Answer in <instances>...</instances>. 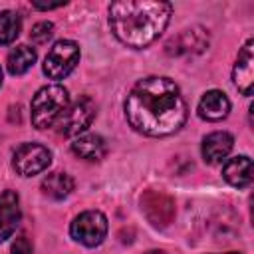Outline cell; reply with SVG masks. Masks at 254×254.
Masks as SVG:
<instances>
[{
	"instance_id": "cell-1",
	"label": "cell",
	"mask_w": 254,
	"mask_h": 254,
	"mask_svg": "<svg viewBox=\"0 0 254 254\" xmlns=\"http://www.w3.org/2000/svg\"><path fill=\"white\" fill-rule=\"evenodd\" d=\"M125 117L141 135L167 137L185 125L187 103L173 79L149 75L131 87L125 99Z\"/></svg>"
},
{
	"instance_id": "cell-2",
	"label": "cell",
	"mask_w": 254,
	"mask_h": 254,
	"mask_svg": "<svg viewBox=\"0 0 254 254\" xmlns=\"http://www.w3.org/2000/svg\"><path fill=\"white\" fill-rule=\"evenodd\" d=\"M173 6L161 0H117L109 6V28L127 48L153 44L167 28Z\"/></svg>"
},
{
	"instance_id": "cell-3",
	"label": "cell",
	"mask_w": 254,
	"mask_h": 254,
	"mask_svg": "<svg viewBox=\"0 0 254 254\" xmlns=\"http://www.w3.org/2000/svg\"><path fill=\"white\" fill-rule=\"evenodd\" d=\"M67 105H69V95L64 85L50 83V85L40 87L36 95L32 97V105H30L32 125L36 129L52 127L60 119V115L65 111Z\"/></svg>"
},
{
	"instance_id": "cell-4",
	"label": "cell",
	"mask_w": 254,
	"mask_h": 254,
	"mask_svg": "<svg viewBox=\"0 0 254 254\" xmlns=\"http://www.w3.org/2000/svg\"><path fill=\"white\" fill-rule=\"evenodd\" d=\"M79 62V46L73 40H60L56 42L48 56L44 58V73L50 79H64L67 77Z\"/></svg>"
},
{
	"instance_id": "cell-5",
	"label": "cell",
	"mask_w": 254,
	"mask_h": 254,
	"mask_svg": "<svg viewBox=\"0 0 254 254\" xmlns=\"http://www.w3.org/2000/svg\"><path fill=\"white\" fill-rule=\"evenodd\" d=\"M69 234L75 242L87 248L99 246L107 236V218L99 210H85L73 218Z\"/></svg>"
},
{
	"instance_id": "cell-6",
	"label": "cell",
	"mask_w": 254,
	"mask_h": 254,
	"mask_svg": "<svg viewBox=\"0 0 254 254\" xmlns=\"http://www.w3.org/2000/svg\"><path fill=\"white\" fill-rule=\"evenodd\" d=\"M95 117V103L89 97H79L73 103L65 107V111L58 119L60 133L65 137H77L81 135Z\"/></svg>"
},
{
	"instance_id": "cell-7",
	"label": "cell",
	"mask_w": 254,
	"mask_h": 254,
	"mask_svg": "<svg viewBox=\"0 0 254 254\" xmlns=\"http://www.w3.org/2000/svg\"><path fill=\"white\" fill-rule=\"evenodd\" d=\"M52 165V153L40 143H24L14 151L12 167L20 177H34Z\"/></svg>"
},
{
	"instance_id": "cell-8",
	"label": "cell",
	"mask_w": 254,
	"mask_h": 254,
	"mask_svg": "<svg viewBox=\"0 0 254 254\" xmlns=\"http://www.w3.org/2000/svg\"><path fill=\"white\" fill-rule=\"evenodd\" d=\"M141 208L147 220L157 228L169 226L175 218V202L163 190H147L141 196Z\"/></svg>"
},
{
	"instance_id": "cell-9",
	"label": "cell",
	"mask_w": 254,
	"mask_h": 254,
	"mask_svg": "<svg viewBox=\"0 0 254 254\" xmlns=\"http://www.w3.org/2000/svg\"><path fill=\"white\" fill-rule=\"evenodd\" d=\"M232 81L242 95L246 97L252 95V85H254V42L252 38H248L246 44L238 52V58L232 69Z\"/></svg>"
},
{
	"instance_id": "cell-10",
	"label": "cell",
	"mask_w": 254,
	"mask_h": 254,
	"mask_svg": "<svg viewBox=\"0 0 254 254\" xmlns=\"http://www.w3.org/2000/svg\"><path fill=\"white\" fill-rule=\"evenodd\" d=\"M22 218V210H20V198L16 190H4L0 194V242L8 240Z\"/></svg>"
},
{
	"instance_id": "cell-11",
	"label": "cell",
	"mask_w": 254,
	"mask_h": 254,
	"mask_svg": "<svg viewBox=\"0 0 254 254\" xmlns=\"http://www.w3.org/2000/svg\"><path fill=\"white\" fill-rule=\"evenodd\" d=\"M196 111H198V117L204 121H222L230 113V101L226 93L218 89H210L200 97Z\"/></svg>"
},
{
	"instance_id": "cell-12",
	"label": "cell",
	"mask_w": 254,
	"mask_h": 254,
	"mask_svg": "<svg viewBox=\"0 0 254 254\" xmlns=\"http://www.w3.org/2000/svg\"><path fill=\"white\" fill-rule=\"evenodd\" d=\"M234 147V137L228 131H214L202 139V159L210 165L220 163L228 157Z\"/></svg>"
},
{
	"instance_id": "cell-13",
	"label": "cell",
	"mask_w": 254,
	"mask_h": 254,
	"mask_svg": "<svg viewBox=\"0 0 254 254\" xmlns=\"http://www.w3.org/2000/svg\"><path fill=\"white\" fill-rule=\"evenodd\" d=\"M222 179L236 187V189H244L252 183V161L246 155H238L232 157L224 163L222 167Z\"/></svg>"
},
{
	"instance_id": "cell-14",
	"label": "cell",
	"mask_w": 254,
	"mask_h": 254,
	"mask_svg": "<svg viewBox=\"0 0 254 254\" xmlns=\"http://www.w3.org/2000/svg\"><path fill=\"white\" fill-rule=\"evenodd\" d=\"M71 151L85 161H101L107 153V145L105 139L95 133H81L73 139Z\"/></svg>"
},
{
	"instance_id": "cell-15",
	"label": "cell",
	"mask_w": 254,
	"mask_h": 254,
	"mask_svg": "<svg viewBox=\"0 0 254 254\" xmlns=\"http://www.w3.org/2000/svg\"><path fill=\"white\" fill-rule=\"evenodd\" d=\"M208 44V34H204V30L200 28H192V30H185L181 32L177 38H173L167 44V52L169 54H187V52H200L202 48H206Z\"/></svg>"
},
{
	"instance_id": "cell-16",
	"label": "cell",
	"mask_w": 254,
	"mask_h": 254,
	"mask_svg": "<svg viewBox=\"0 0 254 254\" xmlns=\"http://www.w3.org/2000/svg\"><path fill=\"white\" fill-rule=\"evenodd\" d=\"M36 58H38V54H36L34 48H30L26 44H20L8 54L6 67H8V71L12 75H22L36 64Z\"/></svg>"
},
{
	"instance_id": "cell-17",
	"label": "cell",
	"mask_w": 254,
	"mask_h": 254,
	"mask_svg": "<svg viewBox=\"0 0 254 254\" xmlns=\"http://www.w3.org/2000/svg\"><path fill=\"white\" fill-rule=\"evenodd\" d=\"M75 183L71 179V175L67 173H50L44 181H42V190L44 194H48L50 198H65L71 190H73Z\"/></svg>"
},
{
	"instance_id": "cell-18",
	"label": "cell",
	"mask_w": 254,
	"mask_h": 254,
	"mask_svg": "<svg viewBox=\"0 0 254 254\" xmlns=\"http://www.w3.org/2000/svg\"><path fill=\"white\" fill-rule=\"evenodd\" d=\"M22 30V20L16 12L12 10H2L0 12V46L12 44Z\"/></svg>"
},
{
	"instance_id": "cell-19",
	"label": "cell",
	"mask_w": 254,
	"mask_h": 254,
	"mask_svg": "<svg viewBox=\"0 0 254 254\" xmlns=\"http://www.w3.org/2000/svg\"><path fill=\"white\" fill-rule=\"evenodd\" d=\"M52 36H54V24L52 22H38L30 32V40L34 44H46Z\"/></svg>"
},
{
	"instance_id": "cell-20",
	"label": "cell",
	"mask_w": 254,
	"mask_h": 254,
	"mask_svg": "<svg viewBox=\"0 0 254 254\" xmlns=\"http://www.w3.org/2000/svg\"><path fill=\"white\" fill-rule=\"evenodd\" d=\"M10 254H32V246H30L28 238H26V236H20V238L14 242Z\"/></svg>"
},
{
	"instance_id": "cell-21",
	"label": "cell",
	"mask_w": 254,
	"mask_h": 254,
	"mask_svg": "<svg viewBox=\"0 0 254 254\" xmlns=\"http://www.w3.org/2000/svg\"><path fill=\"white\" fill-rule=\"evenodd\" d=\"M147 254H167V252L165 250H149Z\"/></svg>"
},
{
	"instance_id": "cell-22",
	"label": "cell",
	"mask_w": 254,
	"mask_h": 254,
	"mask_svg": "<svg viewBox=\"0 0 254 254\" xmlns=\"http://www.w3.org/2000/svg\"><path fill=\"white\" fill-rule=\"evenodd\" d=\"M0 85H2V67H0Z\"/></svg>"
},
{
	"instance_id": "cell-23",
	"label": "cell",
	"mask_w": 254,
	"mask_h": 254,
	"mask_svg": "<svg viewBox=\"0 0 254 254\" xmlns=\"http://www.w3.org/2000/svg\"><path fill=\"white\" fill-rule=\"evenodd\" d=\"M224 254H240V252H224Z\"/></svg>"
}]
</instances>
